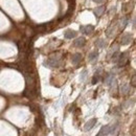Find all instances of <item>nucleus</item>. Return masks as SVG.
<instances>
[{"instance_id": "obj_3", "label": "nucleus", "mask_w": 136, "mask_h": 136, "mask_svg": "<svg viewBox=\"0 0 136 136\" xmlns=\"http://www.w3.org/2000/svg\"><path fill=\"white\" fill-rule=\"evenodd\" d=\"M129 61V58H128V55L127 53H122L119 55V58H118V65L122 67V66H125Z\"/></svg>"}, {"instance_id": "obj_7", "label": "nucleus", "mask_w": 136, "mask_h": 136, "mask_svg": "<svg viewBox=\"0 0 136 136\" xmlns=\"http://www.w3.org/2000/svg\"><path fill=\"white\" fill-rule=\"evenodd\" d=\"M64 37H65L66 39H72V38H75V37H77V32L71 31V29H67V31L64 33Z\"/></svg>"}, {"instance_id": "obj_16", "label": "nucleus", "mask_w": 136, "mask_h": 136, "mask_svg": "<svg viewBox=\"0 0 136 136\" xmlns=\"http://www.w3.org/2000/svg\"><path fill=\"white\" fill-rule=\"evenodd\" d=\"M128 90H129V87L128 86H124V89H123V93L126 94L128 92Z\"/></svg>"}, {"instance_id": "obj_10", "label": "nucleus", "mask_w": 136, "mask_h": 136, "mask_svg": "<svg viewBox=\"0 0 136 136\" xmlns=\"http://www.w3.org/2000/svg\"><path fill=\"white\" fill-rule=\"evenodd\" d=\"M81 59H82L81 53H74L71 58V62H72V64H78L81 61Z\"/></svg>"}, {"instance_id": "obj_9", "label": "nucleus", "mask_w": 136, "mask_h": 136, "mask_svg": "<svg viewBox=\"0 0 136 136\" xmlns=\"http://www.w3.org/2000/svg\"><path fill=\"white\" fill-rule=\"evenodd\" d=\"M104 12H105V7L104 6H97L96 8H94V11H93V13H94V15L96 17H101L102 15L104 14Z\"/></svg>"}, {"instance_id": "obj_11", "label": "nucleus", "mask_w": 136, "mask_h": 136, "mask_svg": "<svg viewBox=\"0 0 136 136\" xmlns=\"http://www.w3.org/2000/svg\"><path fill=\"white\" fill-rule=\"evenodd\" d=\"M97 57H98V52L97 51H92V52L89 53L88 60H89L90 62H93V61H95V60L97 59Z\"/></svg>"}, {"instance_id": "obj_13", "label": "nucleus", "mask_w": 136, "mask_h": 136, "mask_svg": "<svg viewBox=\"0 0 136 136\" xmlns=\"http://www.w3.org/2000/svg\"><path fill=\"white\" fill-rule=\"evenodd\" d=\"M119 52L118 51H116L115 53H113V57H112V59H113V61H117V60H118V58H119Z\"/></svg>"}, {"instance_id": "obj_5", "label": "nucleus", "mask_w": 136, "mask_h": 136, "mask_svg": "<svg viewBox=\"0 0 136 136\" xmlns=\"http://www.w3.org/2000/svg\"><path fill=\"white\" fill-rule=\"evenodd\" d=\"M131 41H132V36H131L130 34H128V33L124 34V35H123V37H122V40H120V42H122V44H123V45L130 44V43H131Z\"/></svg>"}, {"instance_id": "obj_12", "label": "nucleus", "mask_w": 136, "mask_h": 136, "mask_svg": "<svg viewBox=\"0 0 136 136\" xmlns=\"http://www.w3.org/2000/svg\"><path fill=\"white\" fill-rule=\"evenodd\" d=\"M95 44H96V46H97V47H101V48H103V47H105V46H106V42H105L103 39L97 40V41L95 42Z\"/></svg>"}, {"instance_id": "obj_8", "label": "nucleus", "mask_w": 136, "mask_h": 136, "mask_svg": "<svg viewBox=\"0 0 136 136\" xmlns=\"http://www.w3.org/2000/svg\"><path fill=\"white\" fill-rule=\"evenodd\" d=\"M96 124V118H92V119H90L89 122H87V124L85 125V130L88 131L90 129H92L94 127V125Z\"/></svg>"}, {"instance_id": "obj_18", "label": "nucleus", "mask_w": 136, "mask_h": 136, "mask_svg": "<svg viewBox=\"0 0 136 136\" xmlns=\"http://www.w3.org/2000/svg\"><path fill=\"white\" fill-rule=\"evenodd\" d=\"M94 2H96V3H103L104 2V0H93Z\"/></svg>"}, {"instance_id": "obj_17", "label": "nucleus", "mask_w": 136, "mask_h": 136, "mask_svg": "<svg viewBox=\"0 0 136 136\" xmlns=\"http://www.w3.org/2000/svg\"><path fill=\"white\" fill-rule=\"evenodd\" d=\"M135 82H136V81H135V75H133V78H132V85H133V86H135V84H136Z\"/></svg>"}, {"instance_id": "obj_2", "label": "nucleus", "mask_w": 136, "mask_h": 136, "mask_svg": "<svg viewBox=\"0 0 136 136\" xmlns=\"http://www.w3.org/2000/svg\"><path fill=\"white\" fill-rule=\"evenodd\" d=\"M44 65L46 67H49V68L58 67L60 65V61H59V60H56V59H48L47 61L44 62Z\"/></svg>"}, {"instance_id": "obj_6", "label": "nucleus", "mask_w": 136, "mask_h": 136, "mask_svg": "<svg viewBox=\"0 0 136 136\" xmlns=\"http://www.w3.org/2000/svg\"><path fill=\"white\" fill-rule=\"evenodd\" d=\"M85 43H86V40H85V38H83V37L75 39L74 42H73L74 46H77V47H82V46H84Z\"/></svg>"}, {"instance_id": "obj_14", "label": "nucleus", "mask_w": 136, "mask_h": 136, "mask_svg": "<svg viewBox=\"0 0 136 136\" xmlns=\"http://www.w3.org/2000/svg\"><path fill=\"white\" fill-rule=\"evenodd\" d=\"M98 81V74L95 73V75L93 77V81H92V84H96V82Z\"/></svg>"}, {"instance_id": "obj_1", "label": "nucleus", "mask_w": 136, "mask_h": 136, "mask_svg": "<svg viewBox=\"0 0 136 136\" xmlns=\"http://www.w3.org/2000/svg\"><path fill=\"white\" fill-rule=\"evenodd\" d=\"M116 128V125H107V126H104L102 127V129L99 130L98 134L96 136H106L110 133H112Z\"/></svg>"}, {"instance_id": "obj_4", "label": "nucleus", "mask_w": 136, "mask_h": 136, "mask_svg": "<svg viewBox=\"0 0 136 136\" xmlns=\"http://www.w3.org/2000/svg\"><path fill=\"white\" fill-rule=\"evenodd\" d=\"M80 29H81V32H82L84 35H90V34L93 32L94 27H93L92 25H82V26L80 27Z\"/></svg>"}, {"instance_id": "obj_15", "label": "nucleus", "mask_w": 136, "mask_h": 136, "mask_svg": "<svg viewBox=\"0 0 136 136\" xmlns=\"http://www.w3.org/2000/svg\"><path fill=\"white\" fill-rule=\"evenodd\" d=\"M127 23H128V19L127 18H125L124 20H122V27H125L127 25Z\"/></svg>"}]
</instances>
